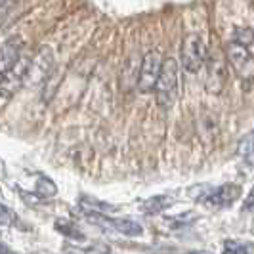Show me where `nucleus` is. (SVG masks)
<instances>
[{
	"label": "nucleus",
	"mask_w": 254,
	"mask_h": 254,
	"mask_svg": "<svg viewBox=\"0 0 254 254\" xmlns=\"http://www.w3.org/2000/svg\"><path fill=\"white\" fill-rule=\"evenodd\" d=\"M157 103L163 109H170L178 98V62L174 58H166L159 82L155 86Z\"/></svg>",
	"instance_id": "nucleus-1"
},
{
	"label": "nucleus",
	"mask_w": 254,
	"mask_h": 254,
	"mask_svg": "<svg viewBox=\"0 0 254 254\" xmlns=\"http://www.w3.org/2000/svg\"><path fill=\"white\" fill-rule=\"evenodd\" d=\"M228 56H224L222 52H210V56L206 58V92L208 94H222V90L228 82Z\"/></svg>",
	"instance_id": "nucleus-2"
},
{
	"label": "nucleus",
	"mask_w": 254,
	"mask_h": 254,
	"mask_svg": "<svg viewBox=\"0 0 254 254\" xmlns=\"http://www.w3.org/2000/svg\"><path fill=\"white\" fill-rule=\"evenodd\" d=\"M163 56L159 50H151L147 52L141 60V67L140 73H138V90L141 94H149V92H155V86L159 82V76H161V71H163Z\"/></svg>",
	"instance_id": "nucleus-3"
},
{
	"label": "nucleus",
	"mask_w": 254,
	"mask_h": 254,
	"mask_svg": "<svg viewBox=\"0 0 254 254\" xmlns=\"http://www.w3.org/2000/svg\"><path fill=\"white\" fill-rule=\"evenodd\" d=\"M204 64H206V50H204L203 38L197 33L186 35L182 44V67L188 73H199Z\"/></svg>",
	"instance_id": "nucleus-4"
},
{
	"label": "nucleus",
	"mask_w": 254,
	"mask_h": 254,
	"mask_svg": "<svg viewBox=\"0 0 254 254\" xmlns=\"http://www.w3.org/2000/svg\"><path fill=\"white\" fill-rule=\"evenodd\" d=\"M226 56H228L229 65L235 69V73L241 76V78H247V76L254 75V62L253 56L247 46L243 44H237V42H229L228 50H226Z\"/></svg>",
	"instance_id": "nucleus-5"
},
{
	"label": "nucleus",
	"mask_w": 254,
	"mask_h": 254,
	"mask_svg": "<svg viewBox=\"0 0 254 254\" xmlns=\"http://www.w3.org/2000/svg\"><path fill=\"white\" fill-rule=\"evenodd\" d=\"M29 64H31L29 58H21L10 71L2 73V98H4V100H6L10 94H15L17 90L25 84V76H27Z\"/></svg>",
	"instance_id": "nucleus-6"
},
{
	"label": "nucleus",
	"mask_w": 254,
	"mask_h": 254,
	"mask_svg": "<svg viewBox=\"0 0 254 254\" xmlns=\"http://www.w3.org/2000/svg\"><path fill=\"white\" fill-rule=\"evenodd\" d=\"M52 75V52L42 50L31 60L29 69H27L25 84H38L44 82Z\"/></svg>",
	"instance_id": "nucleus-7"
},
{
	"label": "nucleus",
	"mask_w": 254,
	"mask_h": 254,
	"mask_svg": "<svg viewBox=\"0 0 254 254\" xmlns=\"http://www.w3.org/2000/svg\"><path fill=\"white\" fill-rule=\"evenodd\" d=\"M239 188L237 186H220V188H214V190H210L208 193H204L203 195V201L208 206H229V204L233 203L237 197H239Z\"/></svg>",
	"instance_id": "nucleus-8"
},
{
	"label": "nucleus",
	"mask_w": 254,
	"mask_h": 254,
	"mask_svg": "<svg viewBox=\"0 0 254 254\" xmlns=\"http://www.w3.org/2000/svg\"><path fill=\"white\" fill-rule=\"evenodd\" d=\"M21 50H23V38L10 37L2 44V73L10 71L13 65L21 60Z\"/></svg>",
	"instance_id": "nucleus-9"
},
{
	"label": "nucleus",
	"mask_w": 254,
	"mask_h": 254,
	"mask_svg": "<svg viewBox=\"0 0 254 254\" xmlns=\"http://www.w3.org/2000/svg\"><path fill=\"white\" fill-rule=\"evenodd\" d=\"M111 228L127 237H140L143 233L140 222L136 220H130V218H111Z\"/></svg>",
	"instance_id": "nucleus-10"
},
{
	"label": "nucleus",
	"mask_w": 254,
	"mask_h": 254,
	"mask_svg": "<svg viewBox=\"0 0 254 254\" xmlns=\"http://www.w3.org/2000/svg\"><path fill=\"white\" fill-rule=\"evenodd\" d=\"M170 204H172V199L168 195H155L141 203V210L149 216H155V214H161L163 210H166Z\"/></svg>",
	"instance_id": "nucleus-11"
},
{
	"label": "nucleus",
	"mask_w": 254,
	"mask_h": 254,
	"mask_svg": "<svg viewBox=\"0 0 254 254\" xmlns=\"http://www.w3.org/2000/svg\"><path fill=\"white\" fill-rule=\"evenodd\" d=\"M80 204L82 206H86V210H94V212H102V214H105V212H113L115 206L109 203H103V201H98L96 197H82L80 199Z\"/></svg>",
	"instance_id": "nucleus-12"
},
{
	"label": "nucleus",
	"mask_w": 254,
	"mask_h": 254,
	"mask_svg": "<svg viewBox=\"0 0 254 254\" xmlns=\"http://www.w3.org/2000/svg\"><path fill=\"white\" fill-rule=\"evenodd\" d=\"M58 193V186L52 182L50 178H46V176H40L37 182V195L40 197H44V199H50Z\"/></svg>",
	"instance_id": "nucleus-13"
},
{
	"label": "nucleus",
	"mask_w": 254,
	"mask_h": 254,
	"mask_svg": "<svg viewBox=\"0 0 254 254\" xmlns=\"http://www.w3.org/2000/svg\"><path fill=\"white\" fill-rule=\"evenodd\" d=\"M231 40L249 48L251 44H254V31L249 29V27H237V29L233 31V38H231Z\"/></svg>",
	"instance_id": "nucleus-14"
},
{
	"label": "nucleus",
	"mask_w": 254,
	"mask_h": 254,
	"mask_svg": "<svg viewBox=\"0 0 254 254\" xmlns=\"http://www.w3.org/2000/svg\"><path fill=\"white\" fill-rule=\"evenodd\" d=\"M56 229L60 231V233H64L67 237H71V239H78V241H82L84 239V235L76 229V226H73L71 222H65V220H58L56 222Z\"/></svg>",
	"instance_id": "nucleus-15"
},
{
	"label": "nucleus",
	"mask_w": 254,
	"mask_h": 254,
	"mask_svg": "<svg viewBox=\"0 0 254 254\" xmlns=\"http://www.w3.org/2000/svg\"><path fill=\"white\" fill-rule=\"evenodd\" d=\"M237 153L243 155V157H247V155L254 153V128L247 134V136H243V140L239 141V145H237Z\"/></svg>",
	"instance_id": "nucleus-16"
},
{
	"label": "nucleus",
	"mask_w": 254,
	"mask_h": 254,
	"mask_svg": "<svg viewBox=\"0 0 254 254\" xmlns=\"http://www.w3.org/2000/svg\"><path fill=\"white\" fill-rule=\"evenodd\" d=\"M222 254H249V249H247V245H243V243L229 239V241H224Z\"/></svg>",
	"instance_id": "nucleus-17"
},
{
	"label": "nucleus",
	"mask_w": 254,
	"mask_h": 254,
	"mask_svg": "<svg viewBox=\"0 0 254 254\" xmlns=\"http://www.w3.org/2000/svg\"><path fill=\"white\" fill-rule=\"evenodd\" d=\"M10 222H12V212L8 210L6 204H2V226L6 228V226H10Z\"/></svg>",
	"instance_id": "nucleus-18"
},
{
	"label": "nucleus",
	"mask_w": 254,
	"mask_h": 254,
	"mask_svg": "<svg viewBox=\"0 0 254 254\" xmlns=\"http://www.w3.org/2000/svg\"><path fill=\"white\" fill-rule=\"evenodd\" d=\"M19 0H2V12H6L10 6H13V4H17Z\"/></svg>",
	"instance_id": "nucleus-19"
},
{
	"label": "nucleus",
	"mask_w": 254,
	"mask_h": 254,
	"mask_svg": "<svg viewBox=\"0 0 254 254\" xmlns=\"http://www.w3.org/2000/svg\"><path fill=\"white\" fill-rule=\"evenodd\" d=\"M188 254H212L210 251H193V253H188Z\"/></svg>",
	"instance_id": "nucleus-20"
},
{
	"label": "nucleus",
	"mask_w": 254,
	"mask_h": 254,
	"mask_svg": "<svg viewBox=\"0 0 254 254\" xmlns=\"http://www.w3.org/2000/svg\"><path fill=\"white\" fill-rule=\"evenodd\" d=\"M2 254H12V253L8 251V247H2Z\"/></svg>",
	"instance_id": "nucleus-21"
}]
</instances>
